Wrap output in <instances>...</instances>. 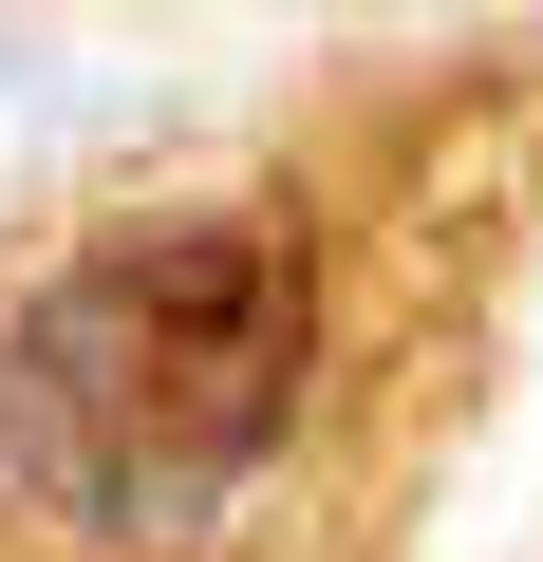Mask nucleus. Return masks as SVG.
Returning <instances> with one entry per match:
<instances>
[{"label":"nucleus","instance_id":"obj_1","mask_svg":"<svg viewBox=\"0 0 543 562\" xmlns=\"http://www.w3.org/2000/svg\"><path fill=\"white\" fill-rule=\"evenodd\" d=\"M338 394V244L282 188H169L0 281V525L57 562H206Z\"/></svg>","mask_w":543,"mask_h":562}]
</instances>
